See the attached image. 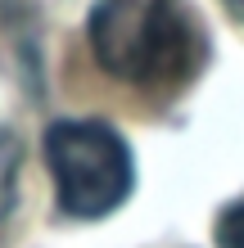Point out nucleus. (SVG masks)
I'll use <instances>...</instances> for the list:
<instances>
[{
  "instance_id": "nucleus-1",
  "label": "nucleus",
  "mask_w": 244,
  "mask_h": 248,
  "mask_svg": "<svg viewBox=\"0 0 244 248\" xmlns=\"http://www.w3.org/2000/svg\"><path fill=\"white\" fill-rule=\"evenodd\" d=\"M86 36L99 68L145 91L185 86L208 54L185 0H95Z\"/></svg>"
},
{
  "instance_id": "nucleus-2",
  "label": "nucleus",
  "mask_w": 244,
  "mask_h": 248,
  "mask_svg": "<svg viewBox=\"0 0 244 248\" xmlns=\"http://www.w3.org/2000/svg\"><path fill=\"white\" fill-rule=\"evenodd\" d=\"M46 167L54 176L59 212L77 221L118 212L136 189V163L127 140L109 122L95 118H64L46 131Z\"/></svg>"
},
{
  "instance_id": "nucleus-3",
  "label": "nucleus",
  "mask_w": 244,
  "mask_h": 248,
  "mask_svg": "<svg viewBox=\"0 0 244 248\" xmlns=\"http://www.w3.org/2000/svg\"><path fill=\"white\" fill-rule=\"evenodd\" d=\"M18 167H23V144L14 131L0 126V221L14 208V189H18Z\"/></svg>"
},
{
  "instance_id": "nucleus-4",
  "label": "nucleus",
  "mask_w": 244,
  "mask_h": 248,
  "mask_svg": "<svg viewBox=\"0 0 244 248\" xmlns=\"http://www.w3.org/2000/svg\"><path fill=\"white\" fill-rule=\"evenodd\" d=\"M212 235H217V248H244V194L217 212Z\"/></svg>"
},
{
  "instance_id": "nucleus-5",
  "label": "nucleus",
  "mask_w": 244,
  "mask_h": 248,
  "mask_svg": "<svg viewBox=\"0 0 244 248\" xmlns=\"http://www.w3.org/2000/svg\"><path fill=\"white\" fill-rule=\"evenodd\" d=\"M222 5H226V9H231V14H235V18H244V0H222Z\"/></svg>"
}]
</instances>
